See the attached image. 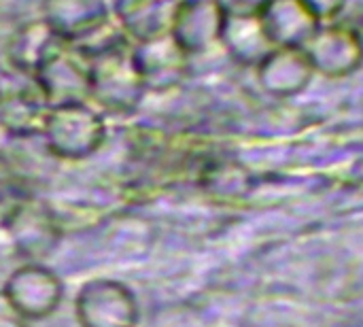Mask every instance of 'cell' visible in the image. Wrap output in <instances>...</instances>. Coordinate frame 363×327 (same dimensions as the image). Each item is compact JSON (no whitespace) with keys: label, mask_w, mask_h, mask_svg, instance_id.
I'll list each match as a JSON object with an SVG mask.
<instances>
[{"label":"cell","mask_w":363,"mask_h":327,"mask_svg":"<svg viewBox=\"0 0 363 327\" xmlns=\"http://www.w3.org/2000/svg\"><path fill=\"white\" fill-rule=\"evenodd\" d=\"M40 19L70 47L111 21V11L106 0H43Z\"/></svg>","instance_id":"30bf717a"},{"label":"cell","mask_w":363,"mask_h":327,"mask_svg":"<svg viewBox=\"0 0 363 327\" xmlns=\"http://www.w3.org/2000/svg\"><path fill=\"white\" fill-rule=\"evenodd\" d=\"M34 89L43 96L47 106L89 100V70L87 62L70 47L53 55L34 77Z\"/></svg>","instance_id":"8992f818"},{"label":"cell","mask_w":363,"mask_h":327,"mask_svg":"<svg viewBox=\"0 0 363 327\" xmlns=\"http://www.w3.org/2000/svg\"><path fill=\"white\" fill-rule=\"evenodd\" d=\"M206 194L217 200H240L249 196L253 179L238 162H211L200 177Z\"/></svg>","instance_id":"e0dca14e"},{"label":"cell","mask_w":363,"mask_h":327,"mask_svg":"<svg viewBox=\"0 0 363 327\" xmlns=\"http://www.w3.org/2000/svg\"><path fill=\"white\" fill-rule=\"evenodd\" d=\"M355 34H357V40H359V49H362V57H363V17L355 23Z\"/></svg>","instance_id":"44dd1931"},{"label":"cell","mask_w":363,"mask_h":327,"mask_svg":"<svg viewBox=\"0 0 363 327\" xmlns=\"http://www.w3.org/2000/svg\"><path fill=\"white\" fill-rule=\"evenodd\" d=\"M68 45L43 21L34 19L19 26L6 43V60L21 74L34 77L53 55Z\"/></svg>","instance_id":"7c38bea8"},{"label":"cell","mask_w":363,"mask_h":327,"mask_svg":"<svg viewBox=\"0 0 363 327\" xmlns=\"http://www.w3.org/2000/svg\"><path fill=\"white\" fill-rule=\"evenodd\" d=\"M132 60L147 92H168L189 74V55L170 36L132 43Z\"/></svg>","instance_id":"5b68a950"},{"label":"cell","mask_w":363,"mask_h":327,"mask_svg":"<svg viewBox=\"0 0 363 327\" xmlns=\"http://www.w3.org/2000/svg\"><path fill=\"white\" fill-rule=\"evenodd\" d=\"M79 327H138L140 311L134 292L115 279H91L74 296Z\"/></svg>","instance_id":"277c9868"},{"label":"cell","mask_w":363,"mask_h":327,"mask_svg":"<svg viewBox=\"0 0 363 327\" xmlns=\"http://www.w3.org/2000/svg\"><path fill=\"white\" fill-rule=\"evenodd\" d=\"M85 62L89 70V100L96 109L111 115H130L140 106L147 87L132 60V43L117 45Z\"/></svg>","instance_id":"6da1fadb"},{"label":"cell","mask_w":363,"mask_h":327,"mask_svg":"<svg viewBox=\"0 0 363 327\" xmlns=\"http://www.w3.org/2000/svg\"><path fill=\"white\" fill-rule=\"evenodd\" d=\"M47 113L49 106L36 89L15 92L0 100V123L19 136L40 134Z\"/></svg>","instance_id":"2e32d148"},{"label":"cell","mask_w":363,"mask_h":327,"mask_svg":"<svg viewBox=\"0 0 363 327\" xmlns=\"http://www.w3.org/2000/svg\"><path fill=\"white\" fill-rule=\"evenodd\" d=\"M2 296L9 311L23 321H43L60 309L64 283L45 264L28 262L9 275Z\"/></svg>","instance_id":"3957f363"},{"label":"cell","mask_w":363,"mask_h":327,"mask_svg":"<svg viewBox=\"0 0 363 327\" xmlns=\"http://www.w3.org/2000/svg\"><path fill=\"white\" fill-rule=\"evenodd\" d=\"M302 49L311 57L315 72L330 79L349 77L363 64L355 30L340 23H321Z\"/></svg>","instance_id":"52a82bcc"},{"label":"cell","mask_w":363,"mask_h":327,"mask_svg":"<svg viewBox=\"0 0 363 327\" xmlns=\"http://www.w3.org/2000/svg\"><path fill=\"white\" fill-rule=\"evenodd\" d=\"M40 134L51 155L66 162H81L104 145L106 123L100 109L89 102H70L49 109Z\"/></svg>","instance_id":"7a4b0ae2"},{"label":"cell","mask_w":363,"mask_h":327,"mask_svg":"<svg viewBox=\"0 0 363 327\" xmlns=\"http://www.w3.org/2000/svg\"><path fill=\"white\" fill-rule=\"evenodd\" d=\"M219 45L225 47L228 55L234 62L253 68L274 49L259 15H245V17L225 15Z\"/></svg>","instance_id":"9a60e30c"},{"label":"cell","mask_w":363,"mask_h":327,"mask_svg":"<svg viewBox=\"0 0 363 327\" xmlns=\"http://www.w3.org/2000/svg\"><path fill=\"white\" fill-rule=\"evenodd\" d=\"M181 0H115V21L132 43L166 36Z\"/></svg>","instance_id":"4fadbf2b"},{"label":"cell","mask_w":363,"mask_h":327,"mask_svg":"<svg viewBox=\"0 0 363 327\" xmlns=\"http://www.w3.org/2000/svg\"><path fill=\"white\" fill-rule=\"evenodd\" d=\"M259 17L274 47H304L323 23L302 0H272Z\"/></svg>","instance_id":"5bb4252c"},{"label":"cell","mask_w":363,"mask_h":327,"mask_svg":"<svg viewBox=\"0 0 363 327\" xmlns=\"http://www.w3.org/2000/svg\"><path fill=\"white\" fill-rule=\"evenodd\" d=\"M223 13L215 0H181L170 36L191 57L219 45Z\"/></svg>","instance_id":"9c48e42d"},{"label":"cell","mask_w":363,"mask_h":327,"mask_svg":"<svg viewBox=\"0 0 363 327\" xmlns=\"http://www.w3.org/2000/svg\"><path fill=\"white\" fill-rule=\"evenodd\" d=\"M255 70L262 89L274 98H291L302 94L317 74L302 47H274L255 66Z\"/></svg>","instance_id":"ba28073f"},{"label":"cell","mask_w":363,"mask_h":327,"mask_svg":"<svg viewBox=\"0 0 363 327\" xmlns=\"http://www.w3.org/2000/svg\"><path fill=\"white\" fill-rule=\"evenodd\" d=\"M9 236L21 257L40 262L57 247L60 228L47 209L38 204H23L15 209L9 219Z\"/></svg>","instance_id":"8fae6325"},{"label":"cell","mask_w":363,"mask_h":327,"mask_svg":"<svg viewBox=\"0 0 363 327\" xmlns=\"http://www.w3.org/2000/svg\"><path fill=\"white\" fill-rule=\"evenodd\" d=\"M321 21H330L345 9L347 0H302Z\"/></svg>","instance_id":"d6986e66"},{"label":"cell","mask_w":363,"mask_h":327,"mask_svg":"<svg viewBox=\"0 0 363 327\" xmlns=\"http://www.w3.org/2000/svg\"><path fill=\"white\" fill-rule=\"evenodd\" d=\"M0 327H28V321H23L21 317H17L15 313H2L0 315Z\"/></svg>","instance_id":"ffe728a7"},{"label":"cell","mask_w":363,"mask_h":327,"mask_svg":"<svg viewBox=\"0 0 363 327\" xmlns=\"http://www.w3.org/2000/svg\"><path fill=\"white\" fill-rule=\"evenodd\" d=\"M272 0H215L223 15L230 17H245V15H262L264 9Z\"/></svg>","instance_id":"ac0fdd59"}]
</instances>
